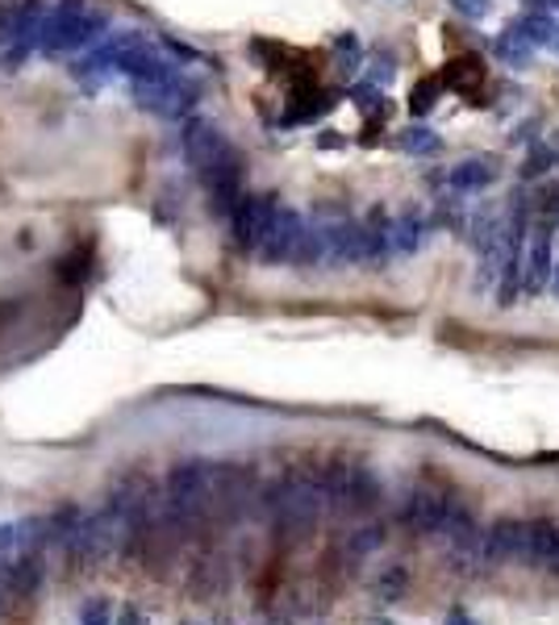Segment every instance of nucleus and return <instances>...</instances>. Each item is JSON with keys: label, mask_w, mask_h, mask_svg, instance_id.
<instances>
[{"label": "nucleus", "mask_w": 559, "mask_h": 625, "mask_svg": "<svg viewBox=\"0 0 559 625\" xmlns=\"http://www.w3.org/2000/svg\"><path fill=\"white\" fill-rule=\"evenodd\" d=\"M179 150H184L188 167L197 172V179L204 184V192H209V209L229 222L234 204L247 197V192H243L247 163H243L238 147H234V142H229L226 134H222L213 122H204V117H188V122L179 125Z\"/></svg>", "instance_id": "1"}, {"label": "nucleus", "mask_w": 559, "mask_h": 625, "mask_svg": "<svg viewBox=\"0 0 559 625\" xmlns=\"http://www.w3.org/2000/svg\"><path fill=\"white\" fill-rule=\"evenodd\" d=\"M172 67H176V63H172L167 47L151 42V38L138 34V29H126V34H113V38L97 42L84 59H76L72 75H76V79H88V84H97V79L109 72H126L134 75V79H154V75H167Z\"/></svg>", "instance_id": "2"}, {"label": "nucleus", "mask_w": 559, "mask_h": 625, "mask_svg": "<svg viewBox=\"0 0 559 625\" xmlns=\"http://www.w3.org/2000/svg\"><path fill=\"white\" fill-rule=\"evenodd\" d=\"M331 509V492H326V479L313 472H293L284 475L280 484H272L268 492V513L272 522L284 529H309L318 525V517Z\"/></svg>", "instance_id": "3"}, {"label": "nucleus", "mask_w": 559, "mask_h": 625, "mask_svg": "<svg viewBox=\"0 0 559 625\" xmlns=\"http://www.w3.org/2000/svg\"><path fill=\"white\" fill-rule=\"evenodd\" d=\"M109 29V17L88 0H54L47 25H42V50L67 54V50H92Z\"/></svg>", "instance_id": "4"}, {"label": "nucleus", "mask_w": 559, "mask_h": 625, "mask_svg": "<svg viewBox=\"0 0 559 625\" xmlns=\"http://www.w3.org/2000/svg\"><path fill=\"white\" fill-rule=\"evenodd\" d=\"M213 467L218 463H204V459L172 463V472L163 479V509L172 513V522L192 525L213 509Z\"/></svg>", "instance_id": "5"}, {"label": "nucleus", "mask_w": 559, "mask_h": 625, "mask_svg": "<svg viewBox=\"0 0 559 625\" xmlns=\"http://www.w3.org/2000/svg\"><path fill=\"white\" fill-rule=\"evenodd\" d=\"M201 84L192 75H184L179 67H172L167 75H154V79H134L138 109H147L154 117H167V122H188L192 109L201 104Z\"/></svg>", "instance_id": "6"}, {"label": "nucleus", "mask_w": 559, "mask_h": 625, "mask_svg": "<svg viewBox=\"0 0 559 625\" xmlns=\"http://www.w3.org/2000/svg\"><path fill=\"white\" fill-rule=\"evenodd\" d=\"M322 479L331 492V509H343V513H363L381 500V479L363 463H331Z\"/></svg>", "instance_id": "7"}, {"label": "nucleus", "mask_w": 559, "mask_h": 625, "mask_svg": "<svg viewBox=\"0 0 559 625\" xmlns=\"http://www.w3.org/2000/svg\"><path fill=\"white\" fill-rule=\"evenodd\" d=\"M456 509V497L438 484H413L401 500V525L413 534H443V525Z\"/></svg>", "instance_id": "8"}, {"label": "nucleus", "mask_w": 559, "mask_h": 625, "mask_svg": "<svg viewBox=\"0 0 559 625\" xmlns=\"http://www.w3.org/2000/svg\"><path fill=\"white\" fill-rule=\"evenodd\" d=\"M276 213H280L276 197H268V192H247V197L234 204V213H229L234 247L259 254L263 238H268V229H272V222H276Z\"/></svg>", "instance_id": "9"}, {"label": "nucleus", "mask_w": 559, "mask_h": 625, "mask_svg": "<svg viewBox=\"0 0 559 625\" xmlns=\"http://www.w3.org/2000/svg\"><path fill=\"white\" fill-rule=\"evenodd\" d=\"M306 234H309L306 217H301L297 209H284V204H280L276 222H272L263 247H259V259L272 263V267H280V263H297V259H301V247H306Z\"/></svg>", "instance_id": "10"}, {"label": "nucleus", "mask_w": 559, "mask_h": 625, "mask_svg": "<svg viewBox=\"0 0 559 625\" xmlns=\"http://www.w3.org/2000/svg\"><path fill=\"white\" fill-rule=\"evenodd\" d=\"M526 542H531V522L522 517H501L484 529V559L488 567L497 563H526Z\"/></svg>", "instance_id": "11"}, {"label": "nucleus", "mask_w": 559, "mask_h": 625, "mask_svg": "<svg viewBox=\"0 0 559 625\" xmlns=\"http://www.w3.org/2000/svg\"><path fill=\"white\" fill-rule=\"evenodd\" d=\"M551 234H556V225L543 222V225H534L531 242H526V297H538V292L551 284V272H556Z\"/></svg>", "instance_id": "12"}, {"label": "nucleus", "mask_w": 559, "mask_h": 625, "mask_svg": "<svg viewBox=\"0 0 559 625\" xmlns=\"http://www.w3.org/2000/svg\"><path fill=\"white\" fill-rule=\"evenodd\" d=\"M484 79H488V63H484L481 54H456L447 63V72H443V88H456L463 97H476L484 88Z\"/></svg>", "instance_id": "13"}, {"label": "nucleus", "mask_w": 559, "mask_h": 625, "mask_svg": "<svg viewBox=\"0 0 559 625\" xmlns=\"http://www.w3.org/2000/svg\"><path fill=\"white\" fill-rule=\"evenodd\" d=\"M526 567H538V572H559V525L556 522H531Z\"/></svg>", "instance_id": "14"}, {"label": "nucleus", "mask_w": 559, "mask_h": 625, "mask_svg": "<svg viewBox=\"0 0 559 625\" xmlns=\"http://www.w3.org/2000/svg\"><path fill=\"white\" fill-rule=\"evenodd\" d=\"M493 179H497V163H493V159H484V154L463 159V163H456V167L447 172V184H451L456 192H484Z\"/></svg>", "instance_id": "15"}, {"label": "nucleus", "mask_w": 559, "mask_h": 625, "mask_svg": "<svg viewBox=\"0 0 559 625\" xmlns=\"http://www.w3.org/2000/svg\"><path fill=\"white\" fill-rule=\"evenodd\" d=\"M513 29L526 38V42H534V47H556L559 42V22H556V13H526V17H518L513 22Z\"/></svg>", "instance_id": "16"}, {"label": "nucleus", "mask_w": 559, "mask_h": 625, "mask_svg": "<svg viewBox=\"0 0 559 625\" xmlns=\"http://www.w3.org/2000/svg\"><path fill=\"white\" fill-rule=\"evenodd\" d=\"M534 50H538V47H534V42H526V38H522V34H518L513 25H509L506 34H501V38L493 42V54H497V59H501L506 67H531Z\"/></svg>", "instance_id": "17"}, {"label": "nucleus", "mask_w": 559, "mask_h": 625, "mask_svg": "<svg viewBox=\"0 0 559 625\" xmlns=\"http://www.w3.org/2000/svg\"><path fill=\"white\" fill-rule=\"evenodd\" d=\"M388 242H393L397 254H413V250L422 247V217H418V213H406L401 222H393Z\"/></svg>", "instance_id": "18"}, {"label": "nucleus", "mask_w": 559, "mask_h": 625, "mask_svg": "<svg viewBox=\"0 0 559 625\" xmlns=\"http://www.w3.org/2000/svg\"><path fill=\"white\" fill-rule=\"evenodd\" d=\"M397 147L409 150V154H438V150H443V138L434 134L431 125H409V129H401Z\"/></svg>", "instance_id": "19"}, {"label": "nucleus", "mask_w": 559, "mask_h": 625, "mask_svg": "<svg viewBox=\"0 0 559 625\" xmlns=\"http://www.w3.org/2000/svg\"><path fill=\"white\" fill-rule=\"evenodd\" d=\"M438 92H443V79H422V84L409 92V113H413V117H426L434 104H438Z\"/></svg>", "instance_id": "20"}, {"label": "nucleus", "mask_w": 559, "mask_h": 625, "mask_svg": "<svg viewBox=\"0 0 559 625\" xmlns=\"http://www.w3.org/2000/svg\"><path fill=\"white\" fill-rule=\"evenodd\" d=\"M351 97H356V104L363 109V113H368V117H384V113H388V104H384V92L376 88V84H359Z\"/></svg>", "instance_id": "21"}, {"label": "nucleus", "mask_w": 559, "mask_h": 625, "mask_svg": "<svg viewBox=\"0 0 559 625\" xmlns=\"http://www.w3.org/2000/svg\"><path fill=\"white\" fill-rule=\"evenodd\" d=\"M334 50H338V54H343V72L351 75L359 67V38L356 34H338V38H334Z\"/></svg>", "instance_id": "22"}, {"label": "nucleus", "mask_w": 559, "mask_h": 625, "mask_svg": "<svg viewBox=\"0 0 559 625\" xmlns=\"http://www.w3.org/2000/svg\"><path fill=\"white\" fill-rule=\"evenodd\" d=\"M79 622L84 625H113V609H109V600H88L84 604V613H79Z\"/></svg>", "instance_id": "23"}, {"label": "nucleus", "mask_w": 559, "mask_h": 625, "mask_svg": "<svg viewBox=\"0 0 559 625\" xmlns=\"http://www.w3.org/2000/svg\"><path fill=\"white\" fill-rule=\"evenodd\" d=\"M384 542V529L381 525H368V529H359L356 538H351V554H368V550H376Z\"/></svg>", "instance_id": "24"}, {"label": "nucleus", "mask_w": 559, "mask_h": 625, "mask_svg": "<svg viewBox=\"0 0 559 625\" xmlns=\"http://www.w3.org/2000/svg\"><path fill=\"white\" fill-rule=\"evenodd\" d=\"M401 588H406V572H401V567L393 563V567H388V572L381 575V584H376V592H381L384 600H393V597H397V592H401Z\"/></svg>", "instance_id": "25"}, {"label": "nucleus", "mask_w": 559, "mask_h": 625, "mask_svg": "<svg viewBox=\"0 0 559 625\" xmlns=\"http://www.w3.org/2000/svg\"><path fill=\"white\" fill-rule=\"evenodd\" d=\"M451 9H456L459 17H468V22H481V17H488L493 0H451Z\"/></svg>", "instance_id": "26"}, {"label": "nucleus", "mask_w": 559, "mask_h": 625, "mask_svg": "<svg viewBox=\"0 0 559 625\" xmlns=\"http://www.w3.org/2000/svg\"><path fill=\"white\" fill-rule=\"evenodd\" d=\"M547 163H556V150H551V147H534L531 163H526V175H543V172H547Z\"/></svg>", "instance_id": "27"}, {"label": "nucleus", "mask_w": 559, "mask_h": 625, "mask_svg": "<svg viewBox=\"0 0 559 625\" xmlns=\"http://www.w3.org/2000/svg\"><path fill=\"white\" fill-rule=\"evenodd\" d=\"M443 625H481V622H476V617H472L468 609H451V613H447V622H443Z\"/></svg>", "instance_id": "28"}, {"label": "nucleus", "mask_w": 559, "mask_h": 625, "mask_svg": "<svg viewBox=\"0 0 559 625\" xmlns=\"http://www.w3.org/2000/svg\"><path fill=\"white\" fill-rule=\"evenodd\" d=\"M117 625H147V622H142L138 609H122V613H117Z\"/></svg>", "instance_id": "29"}, {"label": "nucleus", "mask_w": 559, "mask_h": 625, "mask_svg": "<svg viewBox=\"0 0 559 625\" xmlns=\"http://www.w3.org/2000/svg\"><path fill=\"white\" fill-rule=\"evenodd\" d=\"M547 292L559 300V263H556V272H551V284H547Z\"/></svg>", "instance_id": "30"}, {"label": "nucleus", "mask_w": 559, "mask_h": 625, "mask_svg": "<svg viewBox=\"0 0 559 625\" xmlns=\"http://www.w3.org/2000/svg\"><path fill=\"white\" fill-rule=\"evenodd\" d=\"M184 625H197V622H184Z\"/></svg>", "instance_id": "31"}, {"label": "nucleus", "mask_w": 559, "mask_h": 625, "mask_svg": "<svg viewBox=\"0 0 559 625\" xmlns=\"http://www.w3.org/2000/svg\"><path fill=\"white\" fill-rule=\"evenodd\" d=\"M556 50H559V42H556Z\"/></svg>", "instance_id": "32"}]
</instances>
